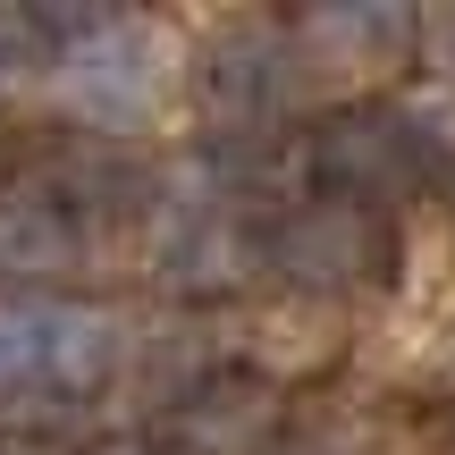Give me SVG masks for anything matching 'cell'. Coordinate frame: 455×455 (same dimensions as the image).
<instances>
[{"label":"cell","mask_w":455,"mask_h":455,"mask_svg":"<svg viewBox=\"0 0 455 455\" xmlns=\"http://www.w3.org/2000/svg\"><path fill=\"white\" fill-rule=\"evenodd\" d=\"M60 84V110L93 135H144L169 101V43L144 26V17H101L84 43L60 51L51 68Z\"/></svg>","instance_id":"1"},{"label":"cell","mask_w":455,"mask_h":455,"mask_svg":"<svg viewBox=\"0 0 455 455\" xmlns=\"http://www.w3.org/2000/svg\"><path fill=\"white\" fill-rule=\"evenodd\" d=\"M178 455H261L278 439V396L253 379H220V388H186L169 413Z\"/></svg>","instance_id":"2"},{"label":"cell","mask_w":455,"mask_h":455,"mask_svg":"<svg viewBox=\"0 0 455 455\" xmlns=\"http://www.w3.org/2000/svg\"><path fill=\"white\" fill-rule=\"evenodd\" d=\"M371 261H379V228L363 220V203H312L278 236V270L304 287H355Z\"/></svg>","instance_id":"3"},{"label":"cell","mask_w":455,"mask_h":455,"mask_svg":"<svg viewBox=\"0 0 455 455\" xmlns=\"http://www.w3.org/2000/svg\"><path fill=\"white\" fill-rule=\"evenodd\" d=\"M321 178H338L346 195H405L422 178V144H413L405 110H379V118H338L321 135Z\"/></svg>","instance_id":"4"},{"label":"cell","mask_w":455,"mask_h":455,"mask_svg":"<svg viewBox=\"0 0 455 455\" xmlns=\"http://www.w3.org/2000/svg\"><path fill=\"white\" fill-rule=\"evenodd\" d=\"M76 261V212L51 186H9L0 195V270L9 278H51Z\"/></svg>","instance_id":"5"},{"label":"cell","mask_w":455,"mask_h":455,"mask_svg":"<svg viewBox=\"0 0 455 455\" xmlns=\"http://www.w3.org/2000/svg\"><path fill=\"white\" fill-rule=\"evenodd\" d=\"M203 93H212V110L228 118V127H244V118L278 110V93H287V60H278V43H261V34L220 43L212 68H203Z\"/></svg>","instance_id":"6"},{"label":"cell","mask_w":455,"mask_h":455,"mask_svg":"<svg viewBox=\"0 0 455 455\" xmlns=\"http://www.w3.org/2000/svg\"><path fill=\"white\" fill-rule=\"evenodd\" d=\"M127 363V329H118V312L101 304H51V379L60 388H101V379Z\"/></svg>","instance_id":"7"},{"label":"cell","mask_w":455,"mask_h":455,"mask_svg":"<svg viewBox=\"0 0 455 455\" xmlns=\"http://www.w3.org/2000/svg\"><path fill=\"white\" fill-rule=\"evenodd\" d=\"M51 379V304H0V396Z\"/></svg>","instance_id":"8"},{"label":"cell","mask_w":455,"mask_h":455,"mask_svg":"<svg viewBox=\"0 0 455 455\" xmlns=\"http://www.w3.org/2000/svg\"><path fill=\"white\" fill-rule=\"evenodd\" d=\"M405 17L396 9H312L304 17V43H321V60H363V51L396 43Z\"/></svg>","instance_id":"9"},{"label":"cell","mask_w":455,"mask_h":455,"mask_svg":"<svg viewBox=\"0 0 455 455\" xmlns=\"http://www.w3.org/2000/svg\"><path fill=\"white\" fill-rule=\"evenodd\" d=\"M93 455H161V447H144V439H110V447H93Z\"/></svg>","instance_id":"10"},{"label":"cell","mask_w":455,"mask_h":455,"mask_svg":"<svg viewBox=\"0 0 455 455\" xmlns=\"http://www.w3.org/2000/svg\"><path fill=\"white\" fill-rule=\"evenodd\" d=\"M0 455H51V447H26V439H9V447H0Z\"/></svg>","instance_id":"11"},{"label":"cell","mask_w":455,"mask_h":455,"mask_svg":"<svg viewBox=\"0 0 455 455\" xmlns=\"http://www.w3.org/2000/svg\"><path fill=\"white\" fill-rule=\"evenodd\" d=\"M439 34H447V60H455V17H447V26H439Z\"/></svg>","instance_id":"12"}]
</instances>
